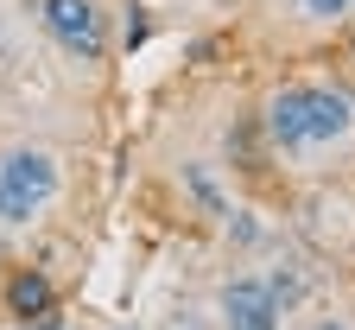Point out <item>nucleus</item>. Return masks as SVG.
Instances as JSON below:
<instances>
[{"label":"nucleus","instance_id":"nucleus-1","mask_svg":"<svg viewBox=\"0 0 355 330\" xmlns=\"http://www.w3.org/2000/svg\"><path fill=\"white\" fill-rule=\"evenodd\" d=\"M266 127H273L279 147L292 153H311V147H336V140L355 127V102L343 89H311V83H292L273 96L266 108Z\"/></svg>","mask_w":355,"mask_h":330},{"label":"nucleus","instance_id":"nucleus-2","mask_svg":"<svg viewBox=\"0 0 355 330\" xmlns=\"http://www.w3.org/2000/svg\"><path fill=\"white\" fill-rule=\"evenodd\" d=\"M58 197V159L38 147H13L0 159V222H26Z\"/></svg>","mask_w":355,"mask_h":330},{"label":"nucleus","instance_id":"nucleus-3","mask_svg":"<svg viewBox=\"0 0 355 330\" xmlns=\"http://www.w3.org/2000/svg\"><path fill=\"white\" fill-rule=\"evenodd\" d=\"M44 26H51V38L64 51H76L83 64L108 51V26L96 13V0H44Z\"/></svg>","mask_w":355,"mask_h":330},{"label":"nucleus","instance_id":"nucleus-4","mask_svg":"<svg viewBox=\"0 0 355 330\" xmlns=\"http://www.w3.org/2000/svg\"><path fill=\"white\" fill-rule=\"evenodd\" d=\"M222 317H229V330H279V299L260 279H229L222 286Z\"/></svg>","mask_w":355,"mask_h":330},{"label":"nucleus","instance_id":"nucleus-5","mask_svg":"<svg viewBox=\"0 0 355 330\" xmlns=\"http://www.w3.org/2000/svg\"><path fill=\"white\" fill-rule=\"evenodd\" d=\"M7 299H13L19 317H44V311H51V279H44V273H13Z\"/></svg>","mask_w":355,"mask_h":330},{"label":"nucleus","instance_id":"nucleus-6","mask_svg":"<svg viewBox=\"0 0 355 330\" xmlns=\"http://www.w3.org/2000/svg\"><path fill=\"white\" fill-rule=\"evenodd\" d=\"M191 191H197V197H203L209 210H222V197H216V184L203 178V165H191Z\"/></svg>","mask_w":355,"mask_h":330},{"label":"nucleus","instance_id":"nucleus-7","mask_svg":"<svg viewBox=\"0 0 355 330\" xmlns=\"http://www.w3.org/2000/svg\"><path fill=\"white\" fill-rule=\"evenodd\" d=\"M304 13H318V19H336V13H349V0H304Z\"/></svg>","mask_w":355,"mask_h":330},{"label":"nucleus","instance_id":"nucleus-8","mask_svg":"<svg viewBox=\"0 0 355 330\" xmlns=\"http://www.w3.org/2000/svg\"><path fill=\"white\" fill-rule=\"evenodd\" d=\"M32 330H64V324H58L51 311H44V317H32Z\"/></svg>","mask_w":355,"mask_h":330},{"label":"nucleus","instance_id":"nucleus-9","mask_svg":"<svg viewBox=\"0 0 355 330\" xmlns=\"http://www.w3.org/2000/svg\"><path fill=\"white\" fill-rule=\"evenodd\" d=\"M311 330H343V324H336V317H324V324H311Z\"/></svg>","mask_w":355,"mask_h":330},{"label":"nucleus","instance_id":"nucleus-10","mask_svg":"<svg viewBox=\"0 0 355 330\" xmlns=\"http://www.w3.org/2000/svg\"><path fill=\"white\" fill-rule=\"evenodd\" d=\"M349 7H355V0H349Z\"/></svg>","mask_w":355,"mask_h":330}]
</instances>
